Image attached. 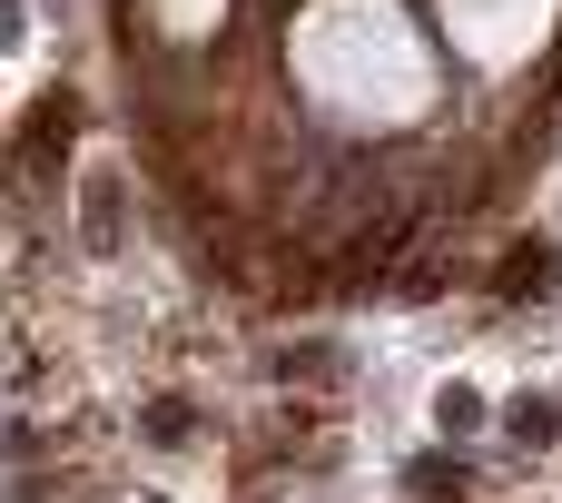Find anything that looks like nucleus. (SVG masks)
<instances>
[{"mask_svg":"<svg viewBox=\"0 0 562 503\" xmlns=\"http://www.w3.org/2000/svg\"><path fill=\"white\" fill-rule=\"evenodd\" d=\"M415 484H425V494H464V465H445V455H425V465H415Z\"/></svg>","mask_w":562,"mask_h":503,"instance_id":"f257e3e1","label":"nucleus"}]
</instances>
